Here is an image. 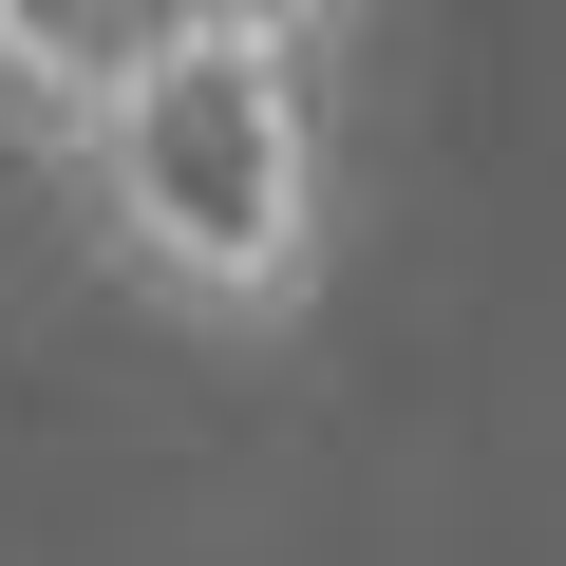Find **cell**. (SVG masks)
I'll list each match as a JSON object with an SVG mask.
<instances>
[{
    "label": "cell",
    "mask_w": 566,
    "mask_h": 566,
    "mask_svg": "<svg viewBox=\"0 0 566 566\" xmlns=\"http://www.w3.org/2000/svg\"><path fill=\"white\" fill-rule=\"evenodd\" d=\"M76 208H95V245L151 283L170 322H208V340L303 322L322 264H340V151H322L303 57H283V39H189L76 151Z\"/></svg>",
    "instance_id": "1"
},
{
    "label": "cell",
    "mask_w": 566,
    "mask_h": 566,
    "mask_svg": "<svg viewBox=\"0 0 566 566\" xmlns=\"http://www.w3.org/2000/svg\"><path fill=\"white\" fill-rule=\"evenodd\" d=\"M189 39H227L208 0H0V114L76 170V151H95V133H114Z\"/></svg>",
    "instance_id": "2"
},
{
    "label": "cell",
    "mask_w": 566,
    "mask_h": 566,
    "mask_svg": "<svg viewBox=\"0 0 566 566\" xmlns=\"http://www.w3.org/2000/svg\"><path fill=\"white\" fill-rule=\"evenodd\" d=\"M227 39H283V57H322V39H359V0H208Z\"/></svg>",
    "instance_id": "3"
}]
</instances>
